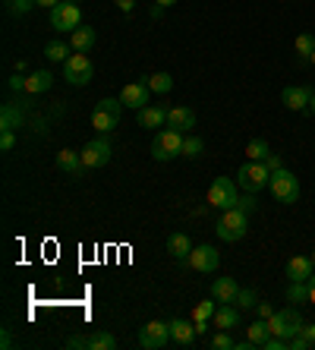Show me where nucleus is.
<instances>
[{"label": "nucleus", "mask_w": 315, "mask_h": 350, "mask_svg": "<svg viewBox=\"0 0 315 350\" xmlns=\"http://www.w3.org/2000/svg\"><path fill=\"white\" fill-rule=\"evenodd\" d=\"M215 230H218V237L224 240V243H236V240H243V237H246V230H249V212H246V208H240V205L227 208V212H221Z\"/></svg>", "instance_id": "nucleus-1"}, {"label": "nucleus", "mask_w": 315, "mask_h": 350, "mask_svg": "<svg viewBox=\"0 0 315 350\" xmlns=\"http://www.w3.org/2000/svg\"><path fill=\"white\" fill-rule=\"evenodd\" d=\"M183 139H186V133H177V130H170V126L158 130L152 139V158L154 161H174V158H180L183 155Z\"/></svg>", "instance_id": "nucleus-2"}, {"label": "nucleus", "mask_w": 315, "mask_h": 350, "mask_svg": "<svg viewBox=\"0 0 315 350\" xmlns=\"http://www.w3.org/2000/svg\"><path fill=\"white\" fill-rule=\"evenodd\" d=\"M268 189H271V196H275L281 205L299 202V180H297V174L287 171V167H277V171H271Z\"/></svg>", "instance_id": "nucleus-3"}, {"label": "nucleus", "mask_w": 315, "mask_h": 350, "mask_svg": "<svg viewBox=\"0 0 315 350\" xmlns=\"http://www.w3.org/2000/svg\"><path fill=\"white\" fill-rule=\"evenodd\" d=\"M236 199H240V187H236V180L218 177L208 187V199H205V205H208V208H218V212H227V208H234L236 205Z\"/></svg>", "instance_id": "nucleus-4"}, {"label": "nucleus", "mask_w": 315, "mask_h": 350, "mask_svg": "<svg viewBox=\"0 0 315 350\" xmlns=\"http://www.w3.org/2000/svg\"><path fill=\"white\" fill-rule=\"evenodd\" d=\"M268 180H271V171L265 167V161H246L236 171V187L243 193H262L268 187Z\"/></svg>", "instance_id": "nucleus-5"}, {"label": "nucleus", "mask_w": 315, "mask_h": 350, "mask_svg": "<svg viewBox=\"0 0 315 350\" xmlns=\"http://www.w3.org/2000/svg\"><path fill=\"white\" fill-rule=\"evenodd\" d=\"M64 76H66V82H70V85L82 89V85H89L92 76H95V64H92L89 54L76 51V54H70V57L64 60Z\"/></svg>", "instance_id": "nucleus-6"}, {"label": "nucleus", "mask_w": 315, "mask_h": 350, "mask_svg": "<svg viewBox=\"0 0 315 350\" xmlns=\"http://www.w3.org/2000/svg\"><path fill=\"white\" fill-rule=\"evenodd\" d=\"M79 25H82V10L73 0H64V3H57V7L51 10V29H54V32L70 35V32H76Z\"/></svg>", "instance_id": "nucleus-7"}, {"label": "nucleus", "mask_w": 315, "mask_h": 350, "mask_svg": "<svg viewBox=\"0 0 315 350\" xmlns=\"http://www.w3.org/2000/svg\"><path fill=\"white\" fill-rule=\"evenodd\" d=\"M268 325H271V334H277V338H287L290 341L293 334L303 332V312L297 310V306H287V310H277L275 316L268 319Z\"/></svg>", "instance_id": "nucleus-8"}, {"label": "nucleus", "mask_w": 315, "mask_h": 350, "mask_svg": "<svg viewBox=\"0 0 315 350\" xmlns=\"http://www.w3.org/2000/svg\"><path fill=\"white\" fill-rule=\"evenodd\" d=\"M79 152H82V167H85V171H95V167H105V164L111 161L113 146L107 136H98V139H92V142H85Z\"/></svg>", "instance_id": "nucleus-9"}, {"label": "nucleus", "mask_w": 315, "mask_h": 350, "mask_svg": "<svg viewBox=\"0 0 315 350\" xmlns=\"http://www.w3.org/2000/svg\"><path fill=\"white\" fill-rule=\"evenodd\" d=\"M174 341L170 338V322H146V328H139V347L146 350H164Z\"/></svg>", "instance_id": "nucleus-10"}, {"label": "nucleus", "mask_w": 315, "mask_h": 350, "mask_svg": "<svg viewBox=\"0 0 315 350\" xmlns=\"http://www.w3.org/2000/svg\"><path fill=\"white\" fill-rule=\"evenodd\" d=\"M186 265L195 271H202V275H215V271L221 269V253L211 243L195 246L193 253H189V259H186Z\"/></svg>", "instance_id": "nucleus-11"}, {"label": "nucleus", "mask_w": 315, "mask_h": 350, "mask_svg": "<svg viewBox=\"0 0 315 350\" xmlns=\"http://www.w3.org/2000/svg\"><path fill=\"white\" fill-rule=\"evenodd\" d=\"M312 95L315 92L309 85H287L281 92V105L287 111H299V114H309V105H312Z\"/></svg>", "instance_id": "nucleus-12"}, {"label": "nucleus", "mask_w": 315, "mask_h": 350, "mask_svg": "<svg viewBox=\"0 0 315 350\" xmlns=\"http://www.w3.org/2000/svg\"><path fill=\"white\" fill-rule=\"evenodd\" d=\"M120 101H123V107H130V111H142V107L152 101V89H148V82L139 79V82H130V85H123Z\"/></svg>", "instance_id": "nucleus-13"}, {"label": "nucleus", "mask_w": 315, "mask_h": 350, "mask_svg": "<svg viewBox=\"0 0 315 350\" xmlns=\"http://www.w3.org/2000/svg\"><path fill=\"white\" fill-rule=\"evenodd\" d=\"M167 111L170 107L164 105H146L142 111H136L139 114V126H146V130H161V126H167Z\"/></svg>", "instance_id": "nucleus-14"}, {"label": "nucleus", "mask_w": 315, "mask_h": 350, "mask_svg": "<svg viewBox=\"0 0 315 350\" xmlns=\"http://www.w3.org/2000/svg\"><path fill=\"white\" fill-rule=\"evenodd\" d=\"M170 338H174V344H180V347H193L195 338H199L195 322H189V319H174V322H170Z\"/></svg>", "instance_id": "nucleus-15"}, {"label": "nucleus", "mask_w": 315, "mask_h": 350, "mask_svg": "<svg viewBox=\"0 0 315 350\" xmlns=\"http://www.w3.org/2000/svg\"><path fill=\"white\" fill-rule=\"evenodd\" d=\"M167 126L170 130H177V133H189L195 126V111L193 107H186V105L170 107L167 111Z\"/></svg>", "instance_id": "nucleus-16"}, {"label": "nucleus", "mask_w": 315, "mask_h": 350, "mask_svg": "<svg viewBox=\"0 0 315 350\" xmlns=\"http://www.w3.org/2000/svg\"><path fill=\"white\" fill-rule=\"evenodd\" d=\"M57 167L64 174H70V177H79L85 167H82V152H76V148H60L57 152Z\"/></svg>", "instance_id": "nucleus-17"}, {"label": "nucleus", "mask_w": 315, "mask_h": 350, "mask_svg": "<svg viewBox=\"0 0 315 350\" xmlns=\"http://www.w3.org/2000/svg\"><path fill=\"white\" fill-rule=\"evenodd\" d=\"M236 293H240L236 278H215V281H211V297L218 303H234Z\"/></svg>", "instance_id": "nucleus-18"}, {"label": "nucleus", "mask_w": 315, "mask_h": 350, "mask_svg": "<svg viewBox=\"0 0 315 350\" xmlns=\"http://www.w3.org/2000/svg\"><path fill=\"white\" fill-rule=\"evenodd\" d=\"M193 250H195L193 240H189V234H183V230H177V234H170V237H167V253L174 256L177 262H186Z\"/></svg>", "instance_id": "nucleus-19"}, {"label": "nucleus", "mask_w": 315, "mask_h": 350, "mask_svg": "<svg viewBox=\"0 0 315 350\" xmlns=\"http://www.w3.org/2000/svg\"><path fill=\"white\" fill-rule=\"evenodd\" d=\"M211 322H215V328H236L240 325V306H234V303H221L218 310H215V316H211Z\"/></svg>", "instance_id": "nucleus-20"}, {"label": "nucleus", "mask_w": 315, "mask_h": 350, "mask_svg": "<svg viewBox=\"0 0 315 350\" xmlns=\"http://www.w3.org/2000/svg\"><path fill=\"white\" fill-rule=\"evenodd\" d=\"M51 85H54V73L48 70H35L25 76V95H44Z\"/></svg>", "instance_id": "nucleus-21"}, {"label": "nucleus", "mask_w": 315, "mask_h": 350, "mask_svg": "<svg viewBox=\"0 0 315 350\" xmlns=\"http://www.w3.org/2000/svg\"><path fill=\"white\" fill-rule=\"evenodd\" d=\"M23 123H25L23 107H19L16 101H7V105H3V111H0V130H13V133H16Z\"/></svg>", "instance_id": "nucleus-22"}, {"label": "nucleus", "mask_w": 315, "mask_h": 350, "mask_svg": "<svg viewBox=\"0 0 315 350\" xmlns=\"http://www.w3.org/2000/svg\"><path fill=\"white\" fill-rule=\"evenodd\" d=\"M312 271H315V265L309 256H293V259L287 262V278H290V281H309Z\"/></svg>", "instance_id": "nucleus-23"}, {"label": "nucleus", "mask_w": 315, "mask_h": 350, "mask_svg": "<svg viewBox=\"0 0 315 350\" xmlns=\"http://www.w3.org/2000/svg\"><path fill=\"white\" fill-rule=\"evenodd\" d=\"M95 38H98V35H95V25H79L76 32H70V48L85 54V51L95 48Z\"/></svg>", "instance_id": "nucleus-24"}, {"label": "nucleus", "mask_w": 315, "mask_h": 350, "mask_svg": "<svg viewBox=\"0 0 315 350\" xmlns=\"http://www.w3.org/2000/svg\"><path fill=\"white\" fill-rule=\"evenodd\" d=\"M92 126H95L98 133H113L120 126V114H111V111L95 107V111H92Z\"/></svg>", "instance_id": "nucleus-25"}, {"label": "nucleus", "mask_w": 315, "mask_h": 350, "mask_svg": "<svg viewBox=\"0 0 315 350\" xmlns=\"http://www.w3.org/2000/svg\"><path fill=\"white\" fill-rule=\"evenodd\" d=\"M85 350H117V338L111 332L85 334Z\"/></svg>", "instance_id": "nucleus-26"}, {"label": "nucleus", "mask_w": 315, "mask_h": 350, "mask_svg": "<svg viewBox=\"0 0 315 350\" xmlns=\"http://www.w3.org/2000/svg\"><path fill=\"white\" fill-rule=\"evenodd\" d=\"M268 334H271V325H268V319H256V322H249V325H246V338L256 344V350H259V344L265 341Z\"/></svg>", "instance_id": "nucleus-27"}, {"label": "nucleus", "mask_w": 315, "mask_h": 350, "mask_svg": "<svg viewBox=\"0 0 315 350\" xmlns=\"http://www.w3.org/2000/svg\"><path fill=\"white\" fill-rule=\"evenodd\" d=\"M146 82H148V89H152V95H167L174 89V76L170 73H152V76H146Z\"/></svg>", "instance_id": "nucleus-28"}, {"label": "nucleus", "mask_w": 315, "mask_h": 350, "mask_svg": "<svg viewBox=\"0 0 315 350\" xmlns=\"http://www.w3.org/2000/svg\"><path fill=\"white\" fill-rule=\"evenodd\" d=\"M293 51H297L299 60H309V57L315 54V35L299 32V35H297V44H293Z\"/></svg>", "instance_id": "nucleus-29"}, {"label": "nucleus", "mask_w": 315, "mask_h": 350, "mask_svg": "<svg viewBox=\"0 0 315 350\" xmlns=\"http://www.w3.org/2000/svg\"><path fill=\"white\" fill-rule=\"evenodd\" d=\"M271 155V146H268L265 139H252L249 146H246V161H265Z\"/></svg>", "instance_id": "nucleus-30"}, {"label": "nucleus", "mask_w": 315, "mask_h": 350, "mask_svg": "<svg viewBox=\"0 0 315 350\" xmlns=\"http://www.w3.org/2000/svg\"><path fill=\"white\" fill-rule=\"evenodd\" d=\"M287 300L290 303H309V281H290V287H287Z\"/></svg>", "instance_id": "nucleus-31"}, {"label": "nucleus", "mask_w": 315, "mask_h": 350, "mask_svg": "<svg viewBox=\"0 0 315 350\" xmlns=\"http://www.w3.org/2000/svg\"><path fill=\"white\" fill-rule=\"evenodd\" d=\"M44 57L54 60V64H64V60L70 57V44H64V41H51L48 48H44Z\"/></svg>", "instance_id": "nucleus-32"}, {"label": "nucleus", "mask_w": 315, "mask_h": 350, "mask_svg": "<svg viewBox=\"0 0 315 350\" xmlns=\"http://www.w3.org/2000/svg\"><path fill=\"white\" fill-rule=\"evenodd\" d=\"M256 303H259L256 291H252V287H240V293H236L234 306H240V310H256Z\"/></svg>", "instance_id": "nucleus-33"}, {"label": "nucleus", "mask_w": 315, "mask_h": 350, "mask_svg": "<svg viewBox=\"0 0 315 350\" xmlns=\"http://www.w3.org/2000/svg\"><path fill=\"white\" fill-rule=\"evenodd\" d=\"M202 148H205V142L199 136H186L183 139V158H199L202 155Z\"/></svg>", "instance_id": "nucleus-34"}, {"label": "nucleus", "mask_w": 315, "mask_h": 350, "mask_svg": "<svg viewBox=\"0 0 315 350\" xmlns=\"http://www.w3.org/2000/svg\"><path fill=\"white\" fill-rule=\"evenodd\" d=\"M215 297H211V300H202V303H195V310H193V319L195 322H199V319H211L215 316V310H218V306H215Z\"/></svg>", "instance_id": "nucleus-35"}, {"label": "nucleus", "mask_w": 315, "mask_h": 350, "mask_svg": "<svg viewBox=\"0 0 315 350\" xmlns=\"http://www.w3.org/2000/svg\"><path fill=\"white\" fill-rule=\"evenodd\" d=\"M211 347H215V350H236V341L224 332V328H221V332L211 338Z\"/></svg>", "instance_id": "nucleus-36"}, {"label": "nucleus", "mask_w": 315, "mask_h": 350, "mask_svg": "<svg viewBox=\"0 0 315 350\" xmlns=\"http://www.w3.org/2000/svg\"><path fill=\"white\" fill-rule=\"evenodd\" d=\"M32 7H38L35 0H13V3H10V13H13V16H25Z\"/></svg>", "instance_id": "nucleus-37"}, {"label": "nucleus", "mask_w": 315, "mask_h": 350, "mask_svg": "<svg viewBox=\"0 0 315 350\" xmlns=\"http://www.w3.org/2000/svg\"><path fill=\"white\" fill-rule=\"evenodd\" d=\"M95 107H101V111H111V114H120V111H123V101H120V98H101Z\"/></svg>", "instance_id": "nucleus-38"}, {"label": "nucleus", "mask_w": 315, "mask_h": 350, "mask_svg": "<svg viewBox=\"0 0 315 350\" xmlns=\"http://www.w3.org/2000/svg\"><path fill=\"white\" fill-rule=\"evenodd\" d=\"M13 146H16V133H13V130H0V148H3V152H10Z\"/></svg>", "instance_id": "nucleus-39"}, {"label": "nucleus", "mask_w": 315, "mask_h": 350, "mask_svg": "<svg viewBox=\"0 0 315 350\" xmlns=\"http://www.w3.org/2000/svg\"><path fill=\"white\" fill-rule=\"evenodd\" d=\"M236 205H240V208H246V212H256V193H243L240 199H236Z\"/></svg>", "instance_id": "nucleus-40"}, {"label": "nucleus", "mask_w": 315, "mask_h": 350, "mask_svg": "<svg viewBox=\"0 0 315 350\" xmlns=\"http://www.w3.org/2000/svg\"><path fill=\"white\" fill-rule=\"evenodd\" d=\"M10 92H25V76L23 73H16V76H10Z\"/></svg>", "instance_id": "nucleus-41"}, {"label": "nucleus", "mask_w": 315, "mask_h": 350, "mask_svg": "<svg viewBox=\"0 0 315 350\" xmlns=\"http://www.w3.org/2000/svg\"><path fill=\"white\" fill-rule=\"evenodd\" d=\"M66 347L70 350H85V334H73V338H66Z\"/></svg>", "instance_id": "nucleus-42"}, {"label": "nucleus", "mask_w": 315, "mask_h": 350, "mask_svg": "<svg viewBox=\"0 0 315 350\" xmlns=\"http://www.w3.org/2000/svg\"><path fill=\"white\" fill-rule=\"evenodd\" d=\"M265 167H268V171H277V167H284L281 155H275V152H271V155H268V158H265Z\"/></svg>", "instance_id": "nucleus-43"}, {"label": "nucleus", "mask_w": 315, "mask_h": 350, "mask_svg": "<svg viewBox=\"0 0 315 350\" xmlns=\"http://www.w3.org/2000/svg\"><path fill=\"white\" fill-rule=\"evenodd\" d=\"M256 312H259V319H271V316H275L271 303H256Z\"/></svg>", "instance_id": "nucleus-44"}, {"label": "nucleus", "mask_w": 315, "mask_h": 350, "mask_svg": "<svg viewBox=\"0 0 315 350\" xmlns=\"http://www.w3.org/2000/svg\"><path fill=\"white\" fill-rule=\"evenodd\" d=\"M117 7H120L123 13H133V10H136V0H117Z\"/></svg>", "instance_id": "nucleus-45"}, {"label": "nucleus", "mask_w": 315, "mask_h": 350, "mask_svg": "<svg viewBox=\"0 0 315 350\" xmlns=\"http://www.w3.org/2000/svg\"><path fill=\"white\" fill-rule=\"evenodd\" d=\"M35 3H38V7H44V10H54L57 3H64V0H35Z\"/></svg>", "instance_id": "nucleus-46"}, {"label": "nucleus", "mask_w": 315, "mask_h": 350, "mask_svg": "<svg viewBox=\"0 0 315 350\" xmlns=\"http://www.w3.org/2000/svg\"><path fill=\"white\" fill-rule=\"evenodd\" d=\"M309 303L315 306V271H312V278H309Z\"/></svg>", "instance_id": "nucleus-47"}, {"label": "nucleus", "mask_w": 315, "mask_h": 350, "mask_svg": "<svg viewBox=\"0 0 315 350\" xmlns=\"http://www.w3.org/2000/svg\"><path fill=\"white\" fill-rule=\"evenodd\" d=\"M0 347H3V350H10V347H13V338H10V332H7V328H3V341H0Z\"/></svg>", "instance_id": "nucleus-48"}, {"label": "nucleus", "mask_w": 315, "mask_h": 350, "mask_svg": "<svg viewBox=\"0 0 315 350\" xmlns=\"http://www.w3.org/2000/svg\"><path fill=\"white\" fill-rule=\"evenodd\" d=\"M303 334H306L309 341H312V344H315V322H312V325H303Z\"/></svg>", "instance_id": "nucleus-49"}, {"label": "nucleus", "mask_w": 315, "mask_h": 350, "mask_svg": "<svg viewBox=\"0 0 315 350\" xmlns=\"http://www.w3.org/2000/svg\"><path fill=\"white\" fill-rule=\"evenodd\" d=\"M148 16H152V19H161V16H164V7H158V3H154V7H152V13H148Z\"/></svg>", "instance_id": "nucleus-50"}, {"label": "nucleus", "mask_w": 315, "mask_h": 350, "mask_svg": "<svg viewBox=\"0 0 315 350\" xmlns=\"http://www.w3.org/2000/svg\"><path fill=\"white\" fill-rule=\"evenodd\" d=\"M154 3H158V7H174L177 0H154Z\"/></svg>", "instance_id": "nucleus-51"}, {"label": "nucleus", "mask_w": 315, "mask_h": 350, "mask_svg": "<svg viewBox=\"0 0 315 350\" xmlns=\"http://www.w3.org/2000/svg\"><path fill=\"white\" fill-rule=\"evenodd\" d=\"M309 114L315 117V95H312V105H309Z\"/></svg>", "instance_id": "nucleus-52"}, {"label": "nucleus", "mask_w": 315, "mask_h": 350, "mask_svg": "<svg viewBox=\"0 0 315 350\" xmlns=\"http://www.w3.org/2000/svg\"><path fill=\"white\" fill-rule=\"evenodd\" d=\"M309 64H312V66H315V54H312V57H309Z\"/></svg>", "instance_id": "nucleus-53"}, {"label": "nucleus", "mask_w": 315, "mask_h": 350, "mask_svg": "<svg viewBox=\"0 0 315 350\" xmlns=\"http://www.w3.org/2000/svg\"><path fill=\"white\" fill-rule=\"evenodd\" d=\"M309 259H312V265H315V253H312V256H309Z\"/></svg>", "instance_id": "nucleus-54"}, {"label": "nucleus", "mask_w": 315, "mask_h": 350, "mask_svg": "<svg viewBox=\"0 0 315 350\" xmlns=\"http://www.w3.org/2000/svg\"><path fill=\"white\" fill-rule=\"evenodd\" d=\"M7 3H13V0H7Z\"/></svg>", "instance_id": "nucleus-55"}, {"label": "nucleus", "mask_w": 315, "mask_h": 350, "mask_svg": "<svg viewBox=\"0 0 315 350\" xmlns=\"http://www.w3.org/2000/svg\"><path fill=\"white\" fill-rule=\"evenodd\" d=\"M73 3H76V0H73Z\"/></svg>", "instance_id": "nucleus-56"}]
</instances>
